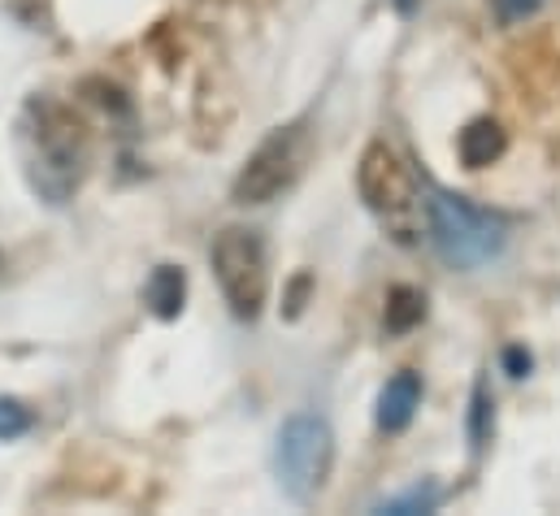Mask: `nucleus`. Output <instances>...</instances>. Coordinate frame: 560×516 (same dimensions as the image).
<instances>
[{
    "instance_id": "39448f33",
    "label": "nucleus",
    "mask_w": 560,
    "mask_h": 516,
    "mask_svg": "<svg viewBox=\"0 0 560 516\" xmlns=\"http://www.w3.org/2000/svg\"><path fill=\"white\" fill-rule=\"evenodd\" d=\"M213 273L218 286L240 321H253L270 295V265H266V244L253 231H222L213 244Z\"/></svg>"
},
{
    "instance_id": "ddd939ff",
    "label": "nucleus",
    "mask_w": 560,
    "mask_h": 516,
    "mask_svg": "<svg viewBox=\"0 0 560 516\" xmlns=\"http://www.w3.org/2000/svg\"><path fill=\"white\" fill-rule=\"evenodd\" d=\"M26 425H31V412L18 399H0V438L9 443L18 434H26Z\"/></svg>"
},
{
    "instance_id": "f8f14e48",
    "label": "nucleus",
    "mask_w": 560,
    "mask_h": 516,
    "mask_svg": "<svg viewBox=\"0 0 560 516\" xmlns=\"http://www.w3.org/2000/svg\"><path fill=\"white\" fill-rule=\"evenodd\" d=\"M439 504V486H418V491H409V495H400V500H387V504H378V513H430Z\"/></svg>"
},
{
    "instance_id": "20e7f679",
    "label": "nucleus",
    "mask_w": 560,
    "mask_h": 516,
    "mask_svg": "<svg viewBox=\"0 0 560 516\" xmlns=\"http://www.w3.org/2000/svg\"><path fill=\"white\" fill-rule=\"evenodd\" d=\"M275 465H279V482L282 491L300 504H308L313 495H322L330 469H335V434L322 417L313 412H300L291 417L279 430V452H275Z\"/></svg>"
},
{
    "instance_id": "f03ea898",
    "label": "nucleus",
    "mask_w": 560,
    "mask_h": 516,
    "mask_svg": "<svg viewBox=\"0 0 560 516\" xmlns=\"http://www.w3.org/2000/svg\"><path fill=\"white\" fill-rule=\"evenodd\" d=\"M425 218H430V239H434L439 257L456 269H478V265L500 257V248H504V226L460 196L434 191L425 200Z\"/></svg>"
},
{
    "instance_id": "423d86ee",
    "label": "nucleus",
    "mask_w": 560,
    "mask_h": 516,
    "mask_svg": "<svg viewBox=\"0 0 560 516\" xmlns=\"http://www.w3.org/2000/svg\"><path fill=\"white\" fill-rule=\"evenodd\" d=\"M304 152H308V143H304V130L300 127L275 130V134L244 161V169H240V178H235V200H240V204H270L275 196H282V191L295 183V174H300V165H304Z\"/></svg>"
},
{
    "instance_id": "f257e3e1",
    "label": "nucleus",
    "mask_w": 560,
    "mask_h": 516,
    "mask_svg": "<svg viewBox=\"0 0 560 516\" xmlns=\"http://www.w3.org/2000/svg\"><path fill=\"white\" fill-rule=\"evenodd\" d=\"M18 156H22L31 191L48 204H66V200H74V191L83 183V165H88L83 127L57 101L35 96V101H26V109L18 118Z\"/></svg>"
},
{
    "instance_id": "2eb2a0df",
    "label": "nucleus",
    "mask_w": 560,
    "mask_h": 516,
    "mask_svg": "<svg viewBox=\"0 0 560 516\" xmlns=\"http://www.w3.org/2000/svg\"><path fill=\"white\" fill-rule=\"evenodd\" d=\"M504 361H509V370H513V378H522V374L530 370V356H526L522 348H509V356H504Z\"/></svg>"
},
{
    "instance_id": "0eeeda50",
    "label": "nucleus",
    "mask_w": 560,
    "mask_h": 516,
    "mask_svg": "<svg viewBox=\"0 0 560 516\" xmlns=\"http://www.w3.org/2000/svg\"><path fill=\"white\" fill-rule=\"evenodd\" d=\"M418 403H421V378L418 374H396V378L383 387V395H378V425H383L387 434L409 430Z\"/></svg>"
},
{
    "instance_id": "9b49d317",
    "label": "nucleus",
    "mask_w": 560,
    "mask_h": 516,
    "mask_svg": "<svg viewBox=\"0 0 560 516\" xmlns=\"http://www.w3.org/2000/svg\"><path fill=\"white\" fill-rule=\"evenodd\" d=\"M469 438H474V447H487V438H491V395H487V383L474 387V403H469Z\"/></svg>"
},
{
    "instance_id": "6e6552de",
    "label": "nucleus",
    "mask_w": 560,
    "mask_h": 516,
    "mask_svg": "<svg viewBox=\"0 0 560 516\" xmlns=\"http://www.w3.org/2000/svg\"><path fill=\"white\" fill-rule=\"evenodd\" d=\"M143 295H148V304H152L156 317H165V321L178 317V313H183V295H187V278H183V269H174V265L152 269Z\"/></svg>"
},
{
    "instance_id": "9d476101",
    "label": "nucleus",
    "mask_w": 560,
    "mask_h": 516,
    "mask_svg": "<svg viewBox=\"0 0 560 516\" xmlns=\"http://www.w3.org/2000/svg\"><path fill=\"white\" fill-rule=\"evenodd\" d=\"M421 317H425V300H421L418 291H409V286H396L392 291V304H387V330L392 335H405V330H413Z\"/></svg>"
},
{
    "instance_id": "7ed1b4c3",
    "label": "nucleus",
    "mask_w": 560,
    "mask_h": 516,
    "mask_svg": "<svg viewBox=\"0 0 560 516\" xmlns=\"http://www.w3.org/2000/svg\"><path fill=\"white\" fill-rule=\"evenodd\" d=\"M357 187H361V200L365 209L396 235V239H409L413 235V222L421 213V191L409 174V165L387 148V143H370L361 165H357Z\"/></svg>"
},
{
    "instance_id": "1a4fd4ad",
    "label": "nucleus",
    "mask_w": 560,
    "mask_h": 516,
    "mask_svg": "<svg viewBox=\"0 0 560 516\" xmlns=\"http://www.w3.org/2000/svg\"><path fill=\"white\" fill-rule=\"evenodd\" d=\"M460 161L469 165V169H482V165H491L500 152H504V130L495 127L491 118H482V122H474L469 130H460Z\"/></svg>"
},
{
    "instance_id": "4468645a",
    "label": "nucleus",
    "mask_w": 560,
    "mask_h": 516,
    "mask_svg": "<svg viewBox=\"0 0 560 516\" xmlns=\"http://www.w3.org/2000/svg\"><path fill=\"white\" fill-rule=\"evenodd\" d=\"M500 22H522L526 13H535V0H491Z\"/></svg>"
}]
</instances>
